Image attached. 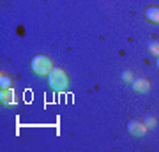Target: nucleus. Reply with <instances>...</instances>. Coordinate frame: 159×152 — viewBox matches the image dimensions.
<instances>
[{
  "label": "nucleus",
  "mask_w": 159,
  "mask_h": 152,
  "mask_svg": "<svg viewBox=\"0 0 159 152\" xmlns=\"http://www.w3.org/2000/svg\"><path fill=\"white\" fill-rule=\"evenodd\" d=\"M48 83H50V87L55 92H64L69 87V78H67V74H66L64 69L53 67L50 71V74H48Z\"/></svg>",
  "instance_id": "f257e3e1"
},
{
  "label": "nucleus",
  "mask_w": 159,
  "mask_h": 152,
  "mask_svg": "<svg viewBox=\"0 0 159 152\" xmlns=\"http://www.w3.org/2000/svg\"><path fill=\"white\" fill-rule=\"evenodd\" d=\"M30 69L37 76H48L50 71L53 69V62L48 55H35L30 62Z\"/></svg>",
  "instance_id": "f03ea898"
},
{
  "label": "nucleus",
  "mask_w": 159,
  "mask_h": 152,
  "mask_svg": "<svg viewBox=\"0 0 159 152\" xmlns=\"http://www.w3.org/2000/svg\"><path fill=\"white\" fill-rule=\"evenodd\" d=\"M147 124H143V122H138V120H129V124H127V131H129L131 135L134 136H143L147 133Z\"/></svg>",
  "instance_id": "7ed1b4c3"
},
{
  "label": "nucleus",
  "mask_w": 159,
  "mask_h": 152,
  "mask_svg": "<svg viewBox=\"0 0 159 152\" xmlns=\"http://www.w3.org/2000/svg\"><path fill=\"white\" fill-rule=\"evenodd\" d=\"M145 20H148L150 23H159V7L157 6H150L145 9Z\"/></svg>",
  "instance_id": "20e7f679"
},
{
  "label": "nucleus",
  "mask_w": 159,
  "mask_h": 152,
  "mask_svg": "<svg viewBox=\"0 0 159 152\" xmlns=\"http://www.w3.org/2000/svg\"><path fill=\"white\" fill-rule=\"evenodd\" d=\"M131 87L136 90V92H147L148 89H150V81L145 78H136L133 83H131Z\"/></svg>",
  "instance_id": "39448f33"
},
{
  "label": "nucleus",
  "mask_w": 159,
  "mask_h": 152,
  "mask_svg": "<svg viewBox=\"0 0 159 152\" xmlns=\"http://www.w3.org/2000/svg\"><path fill=\"white\" fill-rule=\"evenodd\" d=\"M0 101H2V104H14V92H12V89H2Z\"/></svg>",
  "instance_id": "423d86ee"
},
{
  "label": "nucleus",
  "mask_w": 159,
  "mask_h": 152,
  "mask_svg": "<svg viewBox=\"0 0 159 152\" xmlns=\"http://www.w3.org/2000/svg\"><path fill=\"white\" fill-rule=\"evenodd\" d=\"M0 87H2V89H11V87H12L11 76H7V74L2 73V76H0Z\"/></svg>",
  "instance_id": "0eeeda50"
},
{
  "label": "nucleus",
  "mask_w": 159,
  "mask_h": 152,
  "mask_svg": "<svg viewBox=\"0 0 159 152\" xmlns=\"http://www.w3.org/2000/svg\"><path fill=\"white\" fill-rule=\"evenodd\" d=\"M148 50H150V53H154V55L157 57L159 55V43L157 41H150L148 43Z\"/></svg>",
  "instance_id": "6e6552de"
},
{
  "label": "nucleus",
  "mask_w": 159,
  "mask_h": 152,
  "mask_svg": "<svg viewBox=\"0 0 159 152\" xmlns=\"http://www.w3.org/2000/svg\"><path fill=\"white\" fill-rule=\"evenodd\" d=\"M122 80H124V81H131V80H133V73H131V71H124V73H122Z\"/></svg>",
  "instance_id": "1a4fd4ad"
},
{
  "label": "nucleus",
  "mask_w": 159,
  "mask_h": 152,
  "mask_svg": "<svg viewBox=\"0 0 159 152\" xmlns=\"http://www.w3.org/2000/svg\"><path fill=\"white\" fill-rule=\"evenodd\" d=\"M145 124H147V127H148V126H154V124H156V118H154V117H148Z\"/></svg>",
  "instance_id": "9d476101"
},
{
  "label": "nucleus",
  "mask_w": 159,
  "mask_h": 152,
  "mask_svg": "<svg viewBox=\"0 0 159 152\" xmlns=\"http://www.w3.org/2000/svg\"><path fill=\"white\" fill-rule=\"evenodd\" d=\"M157 67H159V55H157Z\"/></svg>",
  "instance_id": "9b49d317"
}]
</instances>
